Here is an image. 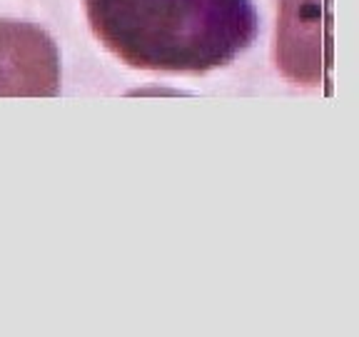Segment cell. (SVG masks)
I'll return each mask as SVG.
<instances>
[{"mask_svg":"<svg viewBox=\"0 0 359 337\" xmlns=\"http://www.w3.org/2000/svg\"><path fill=\"white\" fill-rule=\"evenodd\" d=\"M90 30L125 65L210 73L255 43L252 0H83Z\"/></svg>","mask_w":359,"mask_h":337,"instance_id":"6da1fadb","label":"cell"},{"mask_svg":"<svg viewBox=\"0 0 359 337\" xmlns=\"http://www.w3.org/2000/svg\"><path fill=\"white\" fill-rule=\"evenodd\" d=\"M60 51L40 25L0 18V98H55Z\"/></svg>","mask_w":359,"mask_h":337,"instance_id":"7a4b0ae2","label":"cell"},{"mask_svg":"<svg viewBox=\"0 0 359 337\" xmlns=\"http://www.w3.org/2000/svg\"><path fill=\"white\" fill-rule=\"evenodd\" d=\"M275 62L292 85L317 88L325 75L322 0H280Z\"/></svg>","mask_w":359,"mask_h":337,"instance_id":"3957f363","label":"cell"},{"mask_svg":"<svg viewBox=\"0 0 359 337\" xmlns=\"http://www.w3.org/2000/svg\"><path fill=\"white\" fill-rule=\"evenodd\" d=\"M130 95H180L177 90H157V88H152V90H133Z\"/></svg>","mask_w":359,"mask_h":337,"instance_id":"277c9868","label":"cell"}]
</instances>
